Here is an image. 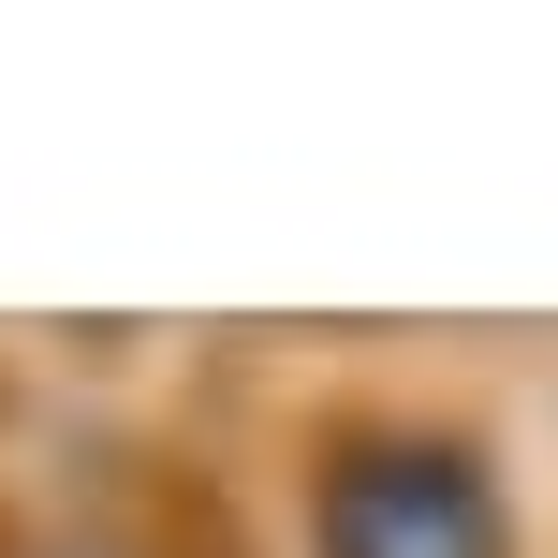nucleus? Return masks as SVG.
I'll return each instance as SVG.
<instances>
[{"instance_id": "1", "label": "nucleus", "mask_w": 558, "mask_h": 558, "mask_svg": "<svg viewBox=\"0 0 558 558\" xmlns=\"http://www.w3.org/2000/svg\"><path fill=\"white\" fill-rule=\"evenodd\" d=\"M308 558H530L514 471L456 412H367L308 471Z\"/></svg>"}]
</instances>
